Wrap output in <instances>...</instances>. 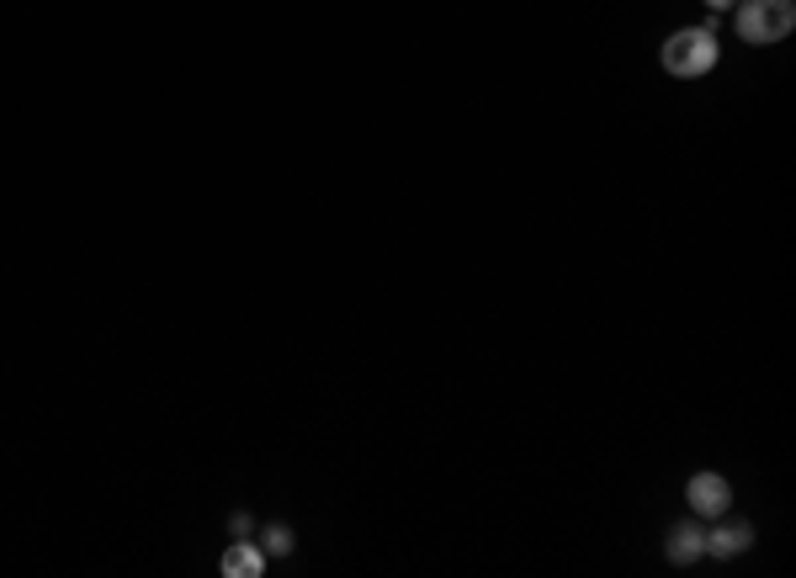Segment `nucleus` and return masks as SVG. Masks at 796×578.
I'll use <instances>...</instances> for the list:
<instances>
[{
    "mask_svg": "<svg viewBox=\"0 0 796 578\" xmlns=\"http://www.w3.org/2000/svg\"><path fill=\"white\" fill-rule=\"evenodd\" d=\"M733 27L749 48H775L796 27V0H738Z\"/></svg>",
    "mask_w": 796,
    "mask_h": 578,
    "instance_id": "1",
    "label": "nucleus"
},
{
    "mask_svg": "<svg viewBox=\"0 0 796 578\" xmlns=\"http://www.w3.org/2000/svg\"><path fill=\"white\" fill-rule=\"evenodd\" d=\"M722 59V43H717V27L706 22V27H679L664 37V69H670L674 80H701L711 75Z\"/></svg>",
    "mask_w": 796,
    "mask_h": 578,
    "instance_id": "2",
    "label": "nucleus"
},
{
    "mask_svg": "<svg viewBox=\"0 0 796 578\" xmlns=\"http://www.w3.org/2000/svg\"><path fill=\"white\" fill-rule=\"evenodd\" d=\"M685 504H690V515L696 520H717L733 510V483L722 478V473H690V483H685Z\"/></svg>",
    "mask_w": 796,
    "mask_h": 578,
    "instance_id": "3",
    "label": "nucleus"
},
{
    "mask_svg": "<svg viewBox=\"0 0 796 578\" xmlns=\"http://www.w3.org/2000/svg\"><path fill=\"white\" fill-rule=\"evenodd\" d=\"M749 547H754V525H749V520L717 515V525L706 531V557H722V563H733V557H743Z\"/></svg>",
    "mask_w": 796,
    "mask_h": 578,
    "instance_id": "4",
    "label": "nucleus"
},
{
    "mask_svg": "<svg viewBox=\"0 0 796 578\" xmlns=\"http://www.w3.org/2000/svg\"><path fill=\"white\" fill-rule=\"evenodd\" d=\"M664 557H670L674 568H690V563H701V557H706L701 520H696V515H690V520H674L670 536H664Z\"/></svg>",
    "mask_w": 796,
    "mask_h": 578,
    "instance_id": "5",
    "label": "nucleus"
},
{
    "mask_svg": "<svg viewBox=\"0 0 796 578\" xmlns=\"http://www.w3.org/2000/svg\"><path fill=\"white\" fill-rule=\"evenodd\" d=\"M223 578H261L266 574V547L261 542H234V547L218 557Z\"/></svg>",
    "mask_w": 796,
    "mask_h": 578,
    "instance_id": "6",
    "label": "nucleus"
},
{
    "mask_svg": "<svg viewBox=\"0 0 796 578\" xmlns=\"http://www.w3.org/2000/svg\"><path fill=\"white\" fill-rule=\"evenodd\" d=\"M261 547H266V557H287V552L298 547V542H292V531H287V525H266Z\"/></svg>",
    "mask_w": 796,
    "mask_h": 578,
    "instance_id": "7",
    "label": "nucleus"
},
{
    "mask_svg": "<svg viewBox=\"0 0 796 578\" xmlns=\"http://www.w3.org/2000/svg\"><path fill=\"white\" fill-rule=\"evenodd\" d=\"M701 5H706V11H733L738 0H701Z\"/></svg>",
    "mask_w": 796,
    "mask_h": 578,
    "instance_id": "8",
    "label": "nucleus"
}]
</instances>
